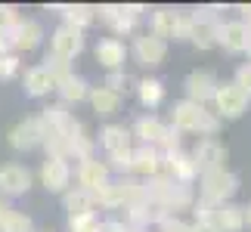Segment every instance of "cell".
Instances as JSON below:
<instances>
[{
	"mask_svg": "<svg viewBox=\"0 0 251 232\" xmlns=\"http://www.w3.org/2000/svg\"><path fill=\"white\" fill-rule=\"evenodd\" d=\"M214 226H217V232H242L245 229V208L236 205V201L220 205L214 214Z\"/></svg>",
	"mask_w": 251,
	"mask_h": 232,
	"instance_id": "obj_30",
	"label": "cell"
},
{
	"mask_svg": "<svg viewBox=\"0 0 251 232\" xmlns=\"http://www.w3.org/2000/svg\"><path fill=\"white\" fill-rule=\"evenodd\" d=\"M0 232H37V229H34V220L31 217L13 208V210H9V217L0 223Z\"/></svg>",
	"mask_w": 251,
	"mask_h": 232,
	"instance_id": "obj_35",
	"label": "cell"
},
{
	"mask_svg": "<svg viewBox=\"0 0 251 232\" xmlns=\"http://www.w3.org/2000/svg\"><path fill=\"white\" fill-rule=\"evenodd\" d=\"M133 90H137V99L143 109H149V112H155L161 102H165V81L155 74H146V77H140V81H133Z\"/></svg>",
	"mask_w": 251,
	"mask_h": 232,
	"instance_id": "obj_26",
	"label": "cell"
},
{
	"mask_svg": "<svg viewBox=\"0 0 251 232\" xmlns=\"http://www.w3.org/2000/svg\"><path fill=\"white\" fill-rule=\"evenodd\" d=\"M130 56L137 59V65L143 69H158L161 62L168 59V41L155 37L152 31H143V34H133V44H130Z\"/></svg>",
	"mask_w": 251,
	"mask_h": 232,
	"instance_id": "obj_9",
	"label": "cell"
},
{
	"mask_svg": "<svg viewBox=\"0 0 251 232\" xmlns=\"http://www.w3.org/2000/svg\"><path fill=\"white\" fill-rule=\"evenodd\" d=\"M41 65H44L47 71H50V77H53L56 84H59V81H65V77H72V74H75V65H72L69 59H62V56H53V53H47L44 59H41Z\"/></svg>",
	"mask_w": 251,
	"mask_h": 232,
	"instance_id": "obj_33",
	"label": "cell"
},
{
	"mask_svg": "<svg viewBox=\"0 0 251 232\" xmlns=\"http://www.w3.org/2000/svg\"><path fill=\"white\" fill-rule=\"evenodd\" d=\"M105 164H109V170L118 173V177H133V149L105 155Z\"/></svg>",
	"mask_w": 251,
	"mask_h": 232,
	"instance_id": "obj_34",
	"label": "cell"
},
{
	"mask_svg": "<svg viewBox=\"0 0 251 232\" xmlns=\"http://www.w3.org/2000/svg\"><path fill=\"white\" fill-rule=\"evenodd\" d=\"M171 127H177L180 133H192V137H199V139H208V137H217L220 133L224 121H220L208 105L180 99V102L171 105Z\"/></svg>",
	"mask_w": 251,
	"mask_h": 232,
	"instance_id": "obj_1",
	"label": "cell"
},
{
	"mask_svg": "<svg viewBox=\"0 0 251 232\" xmlns=\"http://www.w3.org/2000/svg\"><path fill=\"white\" fill-rule=\"evenodd\" d=\"M22 93L31 96V99H44V96L56 93V81L50 77V71H47L41 62L31 65V69H25V74H22Z\"/></svg>",
	"mask_w": 251,
	"mask_h": 232,
	"instance_id": "obj_22",
	"label": "cell"
},
{
	"mask_svg": "<svg viewBox=\"0 0 251 232\" xmlns=\"http://www.w3.org/2000/svg\"><path fill=\"white\" fill-rule=\"evenodd\" d=\"M161 152H177V149H183V133L177 130V127H171L168 124V130H165V139H161V146H158Z\"/></svg>",
	"mask_w": 251,
	"mask_h": 232,
	"instance_id": "obj_40",
	"label": "cell"
},
{
	"mask_svg": "<svg viewBox=\"0 0 251 232\" xmlns=\"http://www.w3.org/2000/svg\"><path fill=\"white\" fill-rule=\"evenodd\" d=\"M100 229H102V232H130V229H127V223H124V220H121V217H112V220H102V223H100Z\"/></svg>",
	"mask_w": 251,
	"mask_h": 232,
	"instance_id": "obj_44",
	"label": "cell"
},
{
	"mask_svg": "<svg viewBox=\"0 0 251 232\" xmlns=\"http://www.w3.org/2000/svg\"><path fill=\"white\" fill-rule=\"evenodd\" d=\"M84 46H87L84 31H78V28H72V25H56L53 28V34H50V53L53 56H62V59L75 62L84 53Z\"/></svg>",
	"mask_w": 251,
	"mask_h": 232,
	"instance_id": "obj_12",
	"label": "cell"
},
{
	"mask_svg": "<svg viewBox=\"0 0 251 232\" xmlns=\"http://www.w3.org/2000/svg\"><path fill=\"white\" fill-rule=\"evenodd\" d=\"M165 177H171L174 183H183V186H196L199 183V167L186 149L165 152Z\"/></svg>",
	"mask_w": 251,
	"mask_h": 232,
	"instance_id": "obj_17",
	"label": "cell"
},
{
	"mask_svg": "<svg viewBox=\"0 0 251 232\" xmlns=\"http://www.w3.org/2000/svg\"><path fill=\"white\" fill-rule=\"evenodd\" d=\"M6 142H9V149H16V152L41 149L44 130H41V121H37V115H28V118H22L19 124H13V127H9V133H6Z\"/></svg>",
	"mask_w": 251,
	"mask_h": 232,
	"instance_id": "obj_11",
	"label": "cell"
},
{
	"mask_svg": "<svg viewBox=\"0 0 251 232\" xmlns=\"http://www.w3.org/2000/svg\"><path fill=\"white\" fill-rule=\"evenodd\" d=\"M102 87H109L112 93L124 96V93L133 87V77H130L127 71H109V74H105V81H102Z\"/></svg>",
	"mask_w": 251,
	"mask_h": 232,
	"instance_id": "obj_36",
	"label": "cell"
},
{
	"mask_svg": "<svg viewBox=\"0 0 251 232\" xmlns=\"http://www.w3.org/2000/svg\"><path fill=\"white\" fill-rule=\"evenodd\" d=\"M105 155H115V152H124V149H133V137H130V127L124 124H105L100 130V142H96Z\"/></svg>",
	"mask_w": 251,
	"mask_h": 232,
	"instance_id": "obj_28",
	"label": "cell"
},
{
	"mask_svg": "<svg viewBox=\"0 0 251 232\" xmlns=\"http://www.w3.org/2000/svg\"><path fill=\"white\" fill-rule=\"evenodd\" d=\"M87 102H90V109H93L96 118H115V115L121 112V105H124V96L112 93L109 87H90Z\"/></svg>",
	"mask_w": 251,
	"mask_h": 232,
	"instance_id": "obj_27",
	"label": "cell"
},
{
	"mask_svg": "<svg viewBox=\"0 0 251 232\" xmlns=\"http://www.w3.org/2000/svg\"><path fill=\"white\" fill-rule=\"evenodd\" d=\"M239 13H242V22H245V28H248V34H251V3L239 6Z\"/></svg>",
	"mask_w": 251,
	"mask_h": 232,
	"instance_id": "obj_46",
	"label": "cell"
},
{
	"mask_svg": "<svg viewBox=\"0 0 251 232\" xmlns=\"http://www.w3.org/2000/svg\"><path fill=\"white\" fill-rule=\"evenodd\" d=\"M189 155L199 167V177L201 173H214V170H226V161H229V149L217 137L196 139V146L189 149Z\"/></svg>",
	"mask_w": 251,
	"mask_h": 232,
	"instance_id": "obj_7",
	"label": "cell"
},
{
	"mask_svg": "<svg viewBox=\"0 0 251 232\" xmlns=\"http://www.w3.org/2000/svg\"><path fill=\"white\" fill-rule=\"evenodd\" d=\"M62 208L69 217H81V214H96V205H93V195L84 192L78 186H72L69 192L62 195Z\"/></svg>",
	"mask_w": 251,
	"mask_h": 232,
	"instance_id": "obj_31",
	"label": "cell"
},
{
	"mask_svg": "<svg viewBox=\"0 0 251 232\" xmlns=\"http://www.w3.org/2000/svg\"><path fill=\"white\" fill-rule=\"evenodd\" d=\"M72 118H75V115L69 112V105H62V102H50V105H44V109L37 112V121H41L44 137L65 133V127L72 124Z\"/></svg>",
	"mask_w": 251,
	"mask_h": 232,
	"instance_id": "obj_24",
	"label": "cell"
},
{
	"mask_svg": "<svg viewBox=\"0 0 251 232\" xmlns=\"http://www.w3.org/2000/svg\"><path fill=\"white\" fill-rule=\"evenodd\" d=\"M34 186V173L19 161L0 164V195L3 198H19Z\"/></svg>",
	"mask_w": 251,
	"mask_h": 232,
	"instance_id": "obj_10",
	"label": "cell"
},
{
	"mask_svg": "<svg viewBox=\"0 0 251 232\" xmlns=\"http://www.w3.org/2000/svg\"><path fill=\"white\" fill-rule=\"evenodd\" d=\"M93 223H100L96 220V214H81V217H69V232H78L84 226H93Z\"/></svg>",
	"mask_w": 251,
	"mask_h": 232,
	"instance_id": "obj_43",
	"label": "cell"
},
{
	"mask_svg": "<svg viewBox=\"0 0 251 232\" xmlns=\"http://www.w3.org/2000/svg\"><path fill=\"white\" fill-rule=\"evenodd\" d=\"M44 37H47V31H44V25L37 22V19H19V25L9 31V41H13V53H31V50H37V46L44 44Z\"/></svg>",
	"mask_w": 251,
	"mask_h": 232,
	"instance_id": "obj_18",
	"label": "cell"
},
{
	"mask_svg": "<svg viewBox=\"0 0 251 232\" xmlns=\"http://www.w3.org/2000/svg\"><path fill=\"white\" fill-rule=\"evenodd\" d=\"M165 173V152L155 146H133V177L152 180Z\"/></svg>",
	"mask_w": 251,
	"mask_h": 232,
	"instance_id": "obj_20",
	"label": "cell"
},
{
	"mask_svg": "<svg viewBox=\"0 0 251 232\" xmlns=\"http://www.w3.org/2000/svg\"><path fill=\"white\" fill-rule=\"evenodd\" d=\"M78 232H102V229H100V223H93V226H84V229H78Z\"/></svg>",
	"mask_w": 251,
	"mask_h": 232,
	"instance_id": "obj_49",
	"label": "cell"
},
{
	"mask_svg": "<svg viewBox=\"0 0 251 232\" xmlns=\"http://www.w3.org/2000/svg\"><path fill=\"white\" fill-rule=\"evenodd\" d=\"M9 210H13V205H9V198H3V195H0V223H3V220L9 217Z\"/></svg>",
	"mask_w": 251,
	"mask_h": 232,
	"instance_id": "obj_45",
	"label": "cell"
},
{
	"mask_svg": "<svg viewBox=\"0 0 251 232\" xmlns=\"http://www.w3.org/2000/svg\"><path fill=\"white\" fill-rule=\"evenodd\" d=\"M149 31L155 37H161V41H177V34H180V9H174V6L152 9Z\"/></svg>",
	"mask_w": 251,
	"mask_h": 232,
	"instance_id": "obj_23",
	"label": "cell"
},
{
	"mask_svg": "<svg viewBox=\"0 0 251 232\" xmlns=\"http://www.w3.org/2000/svg\"><path fill=\"white\" fill-rule=\"evenodd\" d=\"M248 105H251V96L242 87H236L233 81H220L214 90V99H211V112L220 121H236L248 112Z\"/></svg>",
	"mask_w": 251,
	"mask_h": 232,
	"instance_id": "obj_4",
	"label": "cell"
},
{
	"mask_svg": "<svg viewBox=\"0 0 251 232\" xmlns=\"http://www.w3.org/2000/svg\"><path fill=\"white\" fill-rule=\"evenodd\" d=\"M130 232H149V229H130Z\"/></svg>",
	"mask_w": 251,
	"mask_h": 232,
	"instance_id": "obj_51",
	"label": "cell"
},
{
	"mask_svg": "<svg viewBox=\"0 0 251 232\" xmlns=\"http://www.w3.org/2000/svg\"><path fill=\"white\" fill-rule=\"evenodd\" d=\"M165 130H168V121H161L158 115H140L130 127V137L137 146H155L158 149L161 139H165Z\"/></svg>",
	"mask_w": 251,
	"mask_h": 232,
	"instance_id": "obj_19",
	"label": "cell"
},
{
	"mask_svg": "<svg viewBox=\"0 0 251 232\" xmlns=\"http://www.w3.org/2000/svg\"><path fill=\"white\" fill-rule=\"evenodd\" d=\"M155 229L158 232H192V223H189V220H183V217H165Z\"/></svg>",
	"mask_w": 251,
	"mask_h": 232,
	"instance_id": "obj_39",
	"label": "cell"
},
{
	"mask_svg": "<svg viewBox=\"0 0 251 232\" xmlns=\"http://www.w3.org/2000/svg\"><path fill=\"white\" fill-rule=\"evenodd\" d=\"M233 84H236V87H242V90L251 96V62H242V65L236 69V74H233Z\"/></svg>",
	"mask_w": 251,
	"mask_h": 232,
	"instance_id": "obj_41",
	"label": "cell"
},
{
	"mask_svg": "<svg viewBox=\"0 0 251 232\" xmlns=\"http://www.w3.org/2000/svg\"><path fill=\"white\" fill-rule=\"evenodd\" d=\"M56 96H59L62 105H78V102H87V96H90V81L81 74H72L65 77V81L56 84Z\"/></svg>",
	"mask_w": 251,
	"mask_h": 232,
	"instance_id": "obj_29",
	"label": "cell"
},
{
	"mask_svg": "<svg viewBox=\"0 0 251 232\" xmlns=\"http://www.w3.org/2000/svg\"><path fill=\"white\" fill-rule=\"evenodd\" d=\"M65 146H69V161L96 158V139L87 133L84 121H78V118H72V124L65 127Z\"/></svg>",
	"mask_w": 251,
	"mask_h": 232,
	"instance_id": "obj_15",
	"label": "cell"
},
{
	"mask_svg": "<svg viewBox=\"0 0 251 232\" xmlns=\"http://www.w3.org/2000/svg\"><path fill=\"white\" fill-rule=\"evenodd\" d=\"M19 19H22L19 6H13V3H0V34H9V31L19 25Z\"/></svg>",
	"mask_w": 251,
	"mask_h": 232,
	"instance_id": "obj_38",
	"label": "cell"
},
{
	"mask_svg": "<svg viewBox=\"0 0 251 232\" xmlns=\"http://www.w3.org/2000/svg\"><path fill=\"white\" fill-rule=\"evenodd\" d=\"M192 9H180V34H177V41H189V34H192Z\"/></svg>",
	"mask_w": 251,
	"mask_h": 232,
	"instance_id": "obj_42",
	"label": "cell"
},
{
	"mask_svg": "<svg viewBox=\"0 0 251 232\" xmlns=\"http://www.w3.org/2000/svg\"><path fill=\"white\" fill-rule=\"evenodd\" d=\"M19 71H22V59H19V53L0 56V81H13V77H19Z\"/></svg>",
	"mask_w": 251,
	"mask_h": 232,
	"instance_id": "obj_37",
	"label": "cell"
},
{
	"mask_svg": "<svg viewBox=\"0 0 251 232\" xmlns=\"http://www.w3.org/2000/svg\"><path fill=\"white\" fill-rule=\"evenodd\" d=\"M93 56H96V62L102 65L105 71H124V62H127V56H130V46L118 41V37H100L93 46Z\"/></svg>",
	"mask_w": 251,
	"mask_h": 232,
	"instance_id": "obj_16",
	"label": "cell"
},
{
	"mask_svg": "<svg viewBox=\"0 0 251 232\" xmlns=\"http://www.w3.org/2000/svg\"><path fill=\"white\" fill-rule=\"evenodd\" d=\"M245 56H248V62H251V34H248V46H245Z\"/></svg>",
	"mask_w": 251,
	"mask_h": 232,
	"instance_id": "obj_50",
	"label": "cell"
},
{
	"mask_svg": "<svg viewBox=\"0 0 251 232\" xmlns=\"http://www.w3.org/2000/svg\"><path fill=\"white\" fill-rule=\"evenodd\" d=\"M37 180H41V186L50 192V195H65V192L72 189V180H75L72 161H65V158H44L41 170H37Z\"/></svg>",
	"mask_w": 251,
	"mask_h": 232,
	"instance_id": "obj_8",
	"label": "cell"
},
{
	"mask_svg": "<svg viewBox=\"0 0 251 232\" xmlns=\"http://www.w3.org/2000/svg\"><path fill=\"white\" fill-rule=\"evenodd\" d=\"M239 192V177L233 170H214L199 177V198H208L214 205H226Z\"/></svg>",
	"mask_w": 251,
	"mask_h": 232,
	"instance_id": "obj_6",
	"label": "cell"
},
{
	"mask_svg": "<svg viewBox=\"0 0 251 232\" xmlns=\"http://www.w3.org/2000/svg\"><path fill=\"white\" fill-rule=\"evenodd\" d=\"M217 74L211 69H196L186 74V81H183V90H186V99L189 102H199V105H211L214 99V90H217Z\"/></svg>",
	"mask_w": 251,
	"mask_h": 232,
	"instance_id": "obj_13",
	"label": "cell"
},
{
	"mask_svg": "<svg viewBox=\"0 0 251 232\" xmlns=\"http://www.w3.org/2000/svg\"><path fill=\"white\" fill-rule=\"evenodd\" d=\"M192 232H217L214 223H192Z\"/></svg>",
	"mask_w": 251,
	"mask_h": 232,
	"instance_id": "obj_47",
	"label": "cell"
},
{
	"mask_svg": "<svg viewBox=\"0 0 251 232\" xmlns=\"http://www.w3.org/2000/svg\"><path fill=\"white\" fill-rule=\"evenodd\" d=\"M143 186H146V201L158 205L168 217H180V210H192V205H196L192 186L174 183L165 173H158V177H152V180H143Z\"/></svg>",
	"mask_w": 251,
	"mask_h": 232,
	"instance_id": "obj_2",
	"label": "cell"
},
{
	"mask_svg": "<svg viewBox=\"0 0 251 232\" xmlns=\"http://www.w3.org/2000/svg\"><path fill=\"white\" fill-rule=\"evenodd\" d=\"M93 205L102 208V210H124V192L118 186V180H112V183H105L102 189H96L93 192Z\"/></svg>",
	"mask_w": 251,
	"mask_h": 232,
	"instance_id": "obj_32",
	"label": "cell"
},
{
	"mask_svg": "<svg viewBox=\"0 0 251 232\" xmlns=\"http://www.w3.org/2000/svg\"><path fill=\"white\" fill-rule=\"evenodd\" d=\"M217 46H224L229 56L245 53V46H248V28H245L242 19H226V22H220V28H217Z\"/></svg>",
	"mask_w": 251,
	"mask_h": 232,
	"instance_id": "obj_21",
	"label": "cell"
},
{
	"mask_svg": "<svg viewBox=\"0 0 251 232\" xmlns=\"http://www.w3.org/2000/svg\"><path fill=\"white\" fill-rule=\"evenodd\" d=\"M245 208V226H251V201H248V205H242Z\"/></svg>",
	"mask_w": 251,
	"mask_h": 232,
	"instance_id": "obj_48",
	"label": "cell"
},
{
	"mask_svg": "<svg viewBox=\"0 0 251 232\" xmlns=\"http://www.w3.org/2000/svg\"><path fill=\"white\" fill-rule=\"evenodd\" d=\"M226 6H217V3H211V6H196L192 9V34H189V44L192 46H199V50H214L217 46V28H220V13H224Z\"/></svg>",
	"mask_w": 251,
	"mask_h": 232,
	"instance_id": "obj_5",
	"label": "cell"
},
{
	"mask_svg": "<svg viewBox=\"0 0 251 232\" xmlns=\"http://www.w3.org/2000/svg\"><path fill=\"white\" fill-rule=\"evenodd\" d=\"M146 13L143 3H102L96 6V19L102 25H109L112 37H133L137 34V25H140V16Z\"/></svg>",
	"mask_w": 251,
	"mask_h": 232,
	"instance_id": "obj_3",
	"label": "cell"
},
{
	"mask_svg": "<svg viewBox=\"0 0 251 232\" xmlns=\"http://www.w3.org/2000/svg\"><path fill=\"white\" fill-rule=\"evenodd\" d=\"M75 183H78V189L93 195L96 189L112 183V170L102 158H87V161H78V167H75Z\"/></svg>",
	"mask_w": 251,
	"mask_h": 232,
	"instance_id": "obj_14",
	"label": "cell"
},
{
	"mask_svg": "<svg viewBox=\"0 0 251 232\" xmlns=\"http://www.w3.org/2000/svg\"><path fill=\"white\" fill-rule=\"evenodd\" d=\"M50 9L62 13V25H72L78 31H87L96 22V6H90V3H53Z\"/></svg>",
	"mask_w": 251,
	"mask_h": 232,
	"instance_id": "obj_25",
	"label": "cell"
}]
</instances>
